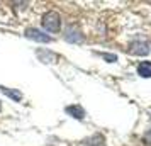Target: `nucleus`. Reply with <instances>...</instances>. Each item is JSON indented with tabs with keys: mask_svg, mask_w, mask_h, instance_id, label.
<instances>
[{
	"mask_svg": "<svg viewBox=\"0 0 151 146\" xmlns=\"http://www.w3.org/2000/svg\"><path fill=\"white\" fill-rule=\"evenodd\" d=\"M41 24L48 32H60V29H61V17L55 10H48L46 14H42Z\"/></svg>",
	"mask_w": 151,
	"mask_h": 146,
	"instance_id": "1",
	"label": "nucleus"
},
{
	"mask_svg": "<svg viewBox=\"0 0 151 146\" xmlns=\"http://www.w3.org/2000/svg\"><path fill=\"white\" fill-rule=\"evenodd\" d=\"M24 36H26L27 39H32V41H36V42H42V44H48V42L53 41L51 36L46 34V32H42L41 29H37V27H27L24 31Z\"/></svg>",
	"mask_w": 151,
	"mask_h": 146,
	"instance_id": "2",
	"label": "nucleus"
},
{
	"mask_svg": "<svg viewBox=\"0 0 151 146\" xmlns=\"http://www.w3.org/2000/svg\"><path fill=\"white\" fill-rule=\"evenodd\" d=\"M65 41L73 42V44H80L83 41L82 29L78 27L76 24H70L68 27L65 29Z\"/></svg>",
	"mask_w": 151,
	"mask_h": 146,
	"instance_id": "3",
	"label": "nucleus"
},
{
	"mask_svg": "<svg viewBox=\"0 0 151 146\" xmlns=\"http://www.w3.org/2000/svg\"><path fill=\"white\" fill-rule=\"evenodd\" d=\"M127 53H129V55H134V56H146L150 53V46H148L146 41L137 39V41H132L129 46H127Z\"/></svg>",
	"mask_w": 151,
	"mask_h": 146,
	"instance_id": "4",
	"label": "nucleus"
},
{
	"mask_svg": "<svg viewBox=\"0 0 151 146\" xmlns=\"http://www.w3.org/2000/svg\"><path fill=\"white\" fill-rule=\"evenodd\" d=\"M0 92L4 93V95H7L10 100H14V102H22V95L21 90H17V88H9V87H4V85H0Z\"/></svg>",
	"mask_w": 151,
	"mask_h": 146,
	"instance_id": "5",
	"label": "nucleus"
},
{
	"mask_svg": "<svg viewBox=\"0 0 151 146\" xmlns=\"http://www.w3.org/2000/svg\"><path fill=\"white\" fill-rule=\"evenodd\" d=\"M65 112H66L68 116H71V117L78 119V121H82V119L85 117V109H83L82 105H78V104L66 105V107H65Z\"/></svg>",
	"mask_w": 151,
	"mask_h": 146,
	"instance_id": "6",
	"label": "nucleus"
},
{
	"mask_svg": "<svg viewBox=\"0 0 151 146\" xmlns=\"http://www.w3.org/2000/svg\"><path fill=\"white\" fill-rule=\"evenodd\" d=\"M36 56L42 63H56V60H58V55H55L53 51H48V49H37L36 51Z\"/></svg>",
	"mask_w": 151,
	"mask_h": 146,
	"instance_id": "7",
	"label": "nucleus"
},
{
	"mask_svg": "<svg viewBox=\"0 0 151 146\" xmlns=\"http://www.w3.org/2000/svg\"><path fill=\"white\" fill-rule=\"evenodd\" d=\"M82 145L85 146H104L105 145V138L102 134H93V136H88V138L82 139Z\"/></svg>",
	"mask_w": 151,
	"mask_h": 146,
	"instance_id": "8",
	"label": "nucleus"
},
{
	"mask_svg": "<svg viewBox=\"0 0 151 146\" xmlns=\"http://www.w3.org/2000/svg\"><path fill=\"white\" fill-rule=\"evenodd\" d=\"M137 73L143 78H150L151 77V61H141L137 65Z\"/></svg>",
	"mask_w": 151,
	"mask_h": 146,
	"instance_id": "9",
	"label": "nucleus"
},
{
	"mask_svg": "<svg viewBox=\"0 0 151 146\" xmlns=\"http://www.w3.org/2000/svg\"><path fill=\"white\" fill-rule=\"evenodd\" d=\"M100 56H102L104 60H107L109 63H112V61H116V60H117V56H116V55H107V53H102Z\"/></svg>",
	"mask_w": 151,
	"mask_h": 146,
	"instance_id": "10",
	"label": "nucleus"
},
{
	"mask_svg": "<svg viewBox=\"0 0 151 146\" xmlns=\"http://www.w3.org/2000/svg\"><path fill=\"white\" fill-rule=\"evenodd\" d=\"M144 139H146V143H150L151 145V129L148 132H146V136H144Z\"/></svg>",
	"mask_w": 151,
	"mask_h": 146,
	"instance_id": "11",
	"label": "nucleus"
},
{
	"mask_svg": "<svg viewBox=\"0 0 151 146\" xmlns=\"http://www.w3.org/2000/svg\"><path fill=\"white\" fill-rule=\"evenodd\" d=\"M0 111H2V102H0Z\"/></svg>",
	"mask_w": 151,
	"mask_h": 146,
	"instance_id": "12",
	"label": "nucleus"
}]
</instances>
